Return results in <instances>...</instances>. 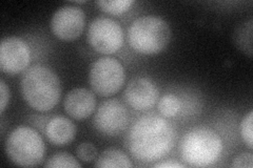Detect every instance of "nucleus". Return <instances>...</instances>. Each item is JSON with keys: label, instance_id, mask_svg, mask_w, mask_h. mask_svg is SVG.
<instances>
[{"label": "nucleus", "instance_id": "obj_13", "mask_svg": "<svg viewBox=\"0 0 253 168\" xmlns=\"http://www.w3.org/2000/svg\"><path fill=\"white\" fill-rule=\"evenodd\" d=\"M76 134V126L70 119L63 116H55L45 126V135L53 145L65 146L73 141Z\"/></svg>", "mask_w": 253, "mask_h": 168}, {"label": "nucleus", "instance_id": "obj_19", "mask_svg": "<svg viewBox=\"0 0 253 168\" xmlns=\"http://www.w3.org/2000/svg\"><path fill=\"white\" fill-rule=\"evenodd\" d=\"M76 155L77 157L82 160V161L85 163H90L94 160L97 159L98 150L96 146L91 142H84L81 143L76 148Z\"/></svg>", "mask_w": 253, "mask_h": 168}, {"label": "nucleus", "instance_id": "obj_18", "mask_svg": "<svg viewBox=\"0 0 253 168\" xmlns=\"http://www.w3.org/2000/svg\"><path fill=\"white\" fill-rule=\"evenodd\" d=\"M96 4L101 11L110 15H121L130 10L133 4L132 0H98Z\"/></svg>", "mask_w": 253, "mask_h": 168}, {"label": "nucleus", "instance_id": "obj_20", "mask_svg": "<svg viewBox=\"0 0 253 168\" xmlns=\"http://www.w3.org/2000/svg\"><path fill=\"white\" fill-rule=\"evenodd\" d=\"M253 113L252 110L249 111L247 116H245L242 120L241 123V135L242 139L246 144L249 149H252L253 147Z\"/></svg>", "mask_w": 253, "mask_h": 168}, {"label": "nucleus", "instance_id": "obj_15", "mask_svg": "<svg viewBox=\"0 0 253 168\" xmlns=\"http://www.w3.org/2000/svg\"><path fill=\"white\" fill-rule=\"evenodd\" d=\"M232 40L242 53L252 57V20L244 21L234 29Z\"/></svg>", "mask_w": 253, "mask_h": 168}, {"label": "nucleus", "instance_id": "obj_9", "mask_svg": "<svg viewBox=\"0 0 253 168\" xmlns=\"http://www.w3.org/2000/svg\"><path fill=\"white\" fill-rule=\"evenodd\" d=\"M31 61L29 44L17 36L5 37L0 43V69L15 75L25 70Z\"/></svg>", "mask_w": 253, "mask_h": 168}, {"label": "nucleus", "instance_id": "obj_17", "mask_svg": "<svg viewBox=\"0 0 253 168\" xmlns=\"http://www.w3.org/2000/svg\"><path fill=\"white\" fill-rule=\"evenodd\" d=\"M44 167L52 168H81L82 164L79 163L76 158L68 153H57L49 158L45 162Z\"/></svg>", "mask_w": 253, "mask_h": 168}, {"label": "nucleus", "instance_id": "obj_10", "mask_svg": "<svg viewBox=\"0 0 253 168\" xmlns=\"http://www.w3.org/2000/svg\"><path fill=\"white\" fill-rule=\"evenodd\" d=\"M85 26V14L76 5H63L54 13L51 29L57 38L72 41L83 34Z\"/></svg>", "mask_w": 253, "mask_h": 168}, {"label": "nucleus", "instance_id": "obj_12", "mask_svg": "<svg viewBox=\"0 0 253 168\" xmlns=\"http://www.w3.org/2000/svg\"><path fill=\"white\" fill-rule=\"evenodd\" d=\"M66 113L77 121L89 118L96 107V97L93 92L77 87L70 91L63 101Z\"/></svg>", "mask_w": 253, "mask_h": 168}, {"label": "nucleus", "instance_id": "obj_6", "mask_svg": "<svg viewBox=\"0 0 253 168\" xmlns=\"http://www.w3.org/2000/svg\"><path fill=\"white\" fill-rule=\"evenodd\" d=\"M125 79L123 65L112 57L99 58L91 66L89 71L91 89L100 97L115 95L123 87Z\"/></svg>", "mask_w": 253, "mask_h": 168}, {"label": "nucleus", "instance_id": "obj_11", "mask_svg": "<svg viewBox=\"0 0 253 168\" xmlns=\"http://www.w3.org/2000/svg\"><path fill=\"white\" fill-rule=\"evenodd\" d=\"M160 92L156 84L148 78H135L126 85L125 100L129 105L137 110H147L155 105Z\"/></svg>", "mask_w": 253, "mask_h": 168}, {"label": "nucleus", "instance_id": "obj_22", "mask_svg": "<svg viewBox=\"0 0 253 168\" xmlns=\"http://www.w3.org/2000/svg\"><path fill=\"white\" fill-rule=\"evenodd\" d=\"M10 89L6 86L3 80H1V81H0V113L1 114L4 113L5 107L10 102Z\"/></svg>", "mask_w": 253, "mask_h": 168}, {"label": "nucleus", "instance_id": "obj_21", "mask_svg": "<svg viewBox=\"0 0 253 168\" xmlns=\"http://www.w3.org/2000/svg\"><path fill=\"white\" fill-rule=\"evenodd\" d=\"M232 167H247V168H252L253 166V156L251 153H242L240 155H237L233 162H232Z\"/></svg>", "mask_w": 253, "mask_h": 168}, {"label": "nucleus", "instance_id": "obj_4", "mask_svg": "<svg viewBox=\"0 0 253 168\" xmlns=\"http://www.w3.org/2000/svg\"><path fill=\"white\" fill-rule=\"evenodd\" d=\"M223 153L219 134L208 127L189 131L180 142V156L192 167H208L218 161Z\"/></svg>", "mask_w": 253, "mask_h": 168}, {"label": "nucleus", "instance_id": "obj_2", "mask_svg": "<svg viewBox=\"0 0 253 168\" xmlns=\"http://www.w3.org/2000/svg\"><path fill=\"white\" fill-rule=\"evenodd\" d=\"M22 97L38 111H49L57 105L61 97V82L54 71L35 65L23 73L20 81Z\"/></svg>", "mask_w": 253, "mask_h": 168}, {"label": "nucleus", "instance_id": "obj_7", "mask_svg": "<svg viewBox=\"0 0 253 168\" xmlns=\"http://www.w3.org/2000/svg\"><path fill=\"white\" fill-rule=\"evenodd\" d=\"M86 39L96 52L105 55L115 54L124 44V31L116 20L100 16L90 23Z\"/></svg>", "mask_w": 253, "mask_h": 168}, {"label": "nucleus", "instance_id": "obj_16", "mask_svg": "<svg viewBox=\"0 0 253 168\" xmlns=\"http://www.w3.org/2000/svg\"><path fill=\"white\" fill-rule=\"evenodd\" d=\"M181 109V101L177 96L173 94H167L163 96L158 101V110L167 118L175 117Z\"/></svg>", "mask_w": 253, "mask_h": 168}, {"label": "nucleus", "instance_id": "obj_14", "mask_svg": "<svg viewBox=\"0 0 253 168\" xmlns=\"http://www.w3.org/2000/svg\"><path fill=\"white\" fill-rule=\"evenodd\" d=\"M95 167L100 168H131L133 163L124 151L117 148H107L97 157Z\"/></svg>", "mask_w": 253, "mask_h": 168}, {"label": "nucleus", "instance_id": "obj_23", "mask_svg": "<svg viewBox=\"0 0 253 168\" xmlns=\"http://www.w3.org/2000/svg\"><path fill=\"white\" fill-rule=\"evenodd\" d=\"M154 168H184L185 165L180 164L175 161H166V162H160L153 165Z\"/></svg>", "mask_w": 253, "mask_h": 168}, {"label": "nucleus", "instance_id": "obj_5", "mask_svg": "<svg viewBox=\"0 0 253 168\" xmlns=\"http://www.w3.org/2000/svg\"><path fill=\"white\" fill-rule=\"evenodd\" d=\"M5 154L15 165L34 167L44 159L45 144L35 130L19 126L6 138Z\"/></svg>", "mask_w": 253, "mask_h": 168}, {"label": "nucleus", "instance_id": "obj_24", "mask_svg": "<svg viewBox=\"0 0 253 168\" xmlns=\"http://www.w3.org/2000/svg\"><path fill=\"white\" fill-rule=\"evenodd\" d=\"M76 3H85V1H76Z\"/></svg>", "mask_w": 253, "mask_h": 168}, {"label": "nucleus", "instance_id": "obj_3", "mask_svg": "<svg viewBox=\"0 0 253 168\" xmlns=\"http://www.w3.org/2000/svg\"><path fill=\"white\" fill-rule=\"evenodd\" d=\"M171 35V28L167 21L160 16L146 15L131 23L128 41L136 53L156 55L168 46Z\"/></svg>", "mask_w": 253, "mask_h": 168}, {"label": "nucleus", "instance_id": "obj_8", "mask_svg": "<svg viewBox=\"0 0 253 168\" xmlns=\"http://www.w3.org/2000/svg\"><path fill=\"white\" fill-rule=\"evenodd\" d=\"M94 126L99 133L116 135L126 130L129 123V111L116 99L102 102L94 116Z\"/></svg>", "mask_w": 253, "mask_h": 168}, {"label": "nucleus", "instance_id": "obj_1", "mask_svg": "<svg viewBox=\"0 0 253 168\" xmlns=\"http://www.w3.org/2000/svg\"><path fill=\"white\" fill-rule=\"evenodd\" d=\"M175 143V131L157 115L139 118L130 129L126 146L131 156L142 163H152L167 156Z\"/></svg>", "mask_w": 253, "mask_h": 168}]
</instances>
